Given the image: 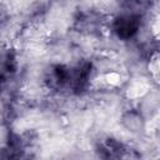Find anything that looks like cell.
<instances>
[{
	"label": "cell",
	"mask_w": 160,
	"mask_h": 160,
	"mask_svg": "<svg viewBox=\"0 0 160 160\" xmlns=\"http://www.w3.org/2000/svg\"><path fill=\"white\" fill-rule=\"evenodd\" d=\"M140 16L136 14H124L114 19L112 31L121 40L134 38L140 29Z\"/></svg>",
	"instance_id": "6da1fadb"
},
{
	"label": "cell",
	"mask_w": 160,
	"mask_h": 160,
	"mask_svg": "<svg viewBox=\"0 0 160 160\" xmlns=\"http://www.w3.org/2000/svg\"><path fill=\"white\" fill-rule=\"evenodd\" d=\"M70 75H71V68L56 64V65L50 66V69L46 71L45 82L52 90H60L64 88H69Z\"/></svg>",
	"instance_id": "7a4b0ae2"
},
{
	"label": "cell",
	"mask_w": 160,
	"mask_h": 160,
	"mask_svg": "<svg viewBox=\"0 0 160 160\" xmlns=\"http://www.w3.org/2000/svg\"><path fill=\"white\" fill-rule=\"evenodd\" d=\"M121 125L130 132H141L145 129V120L136 110H128L121 115Z\"/></svg>",
	"instance_id": "3957f363"
},
{
	"label": "cell",
	"mask_w": 160,
	"mask_h": 160,
	"mask_svg": "<svg viewBox=\"0 0 160 160\" xmlns=\"http://www.w3.org/2000/svg\"><path fill=\"white\" fill-rule=\"evenodd\" d=\"M16 69V59L12 51H0V84Z\"/></svg>",
	"instance_id": "277c9868"
}]
</instances>
